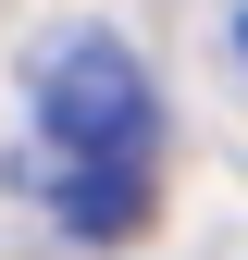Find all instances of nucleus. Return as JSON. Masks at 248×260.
I'll return each mask as SVG.
<instances>
[{
	"mask_svg": "<svg viewBox=\"0 0 248 260\" xmlns=\"http://www.w3.org/2000/svg\"><path fill=\"white\" fill-rule=\"evenodd\" d=\"M38 124L62 137V161H162V87L112 25L38 50Z\"/></svg>",
	"mask_w": 248,
	"mask_h": 260,
	"instance_id": "obj_1",
	"label": "nucleus"
},
{
	"mask_svg": "<svg viewBox=\"0 0 248 260\" xmlns=\"http://www.w3.org/2000/svg\"><path fill=\"white\" fill-rule=\"evenodd\" d=\"M149 199H162L149 161H75V174H62V223H75V236H137Z\"/></svg>",
	"mask_w": 248,
	"mask_h": 260,
	"instance_id": "obj_2",
	"label": "nucleus"
}]
</instances>
